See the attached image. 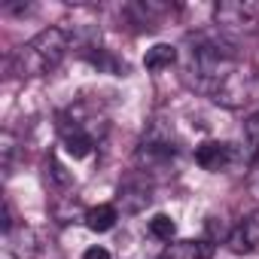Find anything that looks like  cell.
<instances>
[{
    "label": "cell",
    "instance_id": "obj_14",
    "mask_svg": "<svg viewBox=\"0 0 259 259\" xmlns=\"http://www.w3.org/2000/svg\"><path fill=\"white\" fill-rule=\"evenodd\" d=\"M82 259H110V250L101 247V244H95V247H89V250L82 253Z\"/></svg>",
    "mask_w": 259,
    "mask_h": 259
},
{
    "label": "cell",
    "instance_id": "obj_6",
    "mask_svg": "<svg viewBox=\"0 0 259 259\" xmlns=\"http://www.w3.org/2000/svg\"><path fill=\"white\" fill-rule=\"evenodd\" d=\"M226 247L235 253V256H250L259 250V213H250L247 220H241L229 238H226Z\"/></svg>",
    "mask_w": 259,
    "mask_h": 259
},
{
    "label": "cell",
    "instance_id": "obj_9",
    "mask_svg": "<svg viewBox=\"0 0 259 259\" xmlns=\"http://www.w3.org/2000/svg\"><path fill=\"white\" fill-rule=\"evenodd\" d=\"M116 220H119V207L116 204H95V207H89L85 213H82V223H85V229H92V232H110L113 226H116Z\"/></svg>",
    "mask_w": 259,
    "mask_h": 259
},
{
    "label": "cell",
    "instance_id": "obj_10",
    "mask_svg": "<svg viewBox=\"0 0 259 259\" xmlns=\"http://www.w3.org/2000/svg\"><path fill=\"white\" fill-rule=\"evenodd\" d=\"M174 61H177V46H171V43H156V46L147 49V55H144V67H147L150 73H162V70H168Z\"/></svg>",
    "mask_w": 259,
    "mask_h": 259
},
{
    "label": "cell",
    "instance_id": "obj_4",
    "mask_svg": "<svg viewBox=\"0 0 259 259\" xmlns=\"http://www.w3.org/2000/svg\"><path fill=\"white\" fill-rule=\"evenodd\" d=\"M116 204L125 210V213H141L153 204V180L138 171L132 177H125L119 183V195H116Z\"/></svg>",
    "mask_w": 259,
    "mask_h": 259
},
{
    "label": "cell",
    "instance_id": "obj_5",
    "mask_svg": "<svg viewBox=\"0 0 259 259\" xmlns=\"http://www.w3.org/2000/svg\"><path fill=\"white\" fill-rule=\"evenodd\" d=\"M7 253L13 259H37L40 256V232L28 223H13L4 235Z\"/></svg>",
    "mask_w": 259,
    "mask_h": 259
},
{
    "label": "cell",
    "instance_id": "obj_3",
    "mask_svg": "<svg viewBox=\"0 0 259 259\" xmlns=\"http://www.w3.org/2000/svg\"><path fill=\"white\" fill-rule=\"evenodd\" d=\"M195 162L210 174H229L235 168H247L253 156H247V150L232 141H204L195 150Z\"/></svg>",
    "mask_w": 259,
    "mask_h": 259
},
{
    "label": "cell",
    "instance_id": "obj_12",
    "mask_svg": "<svg viewBox=\"0 0 259 259\" xmlns=\"http://www.w3.org/2000/svg\"><path fill=\"white\" fill-rule=\"evenodd\" d=\"M0 153H4V171L13 174V159H16V138H13V132H4V138H0Z\"/></svg>",
    "mask_w": 259,
    "mask_h": 259
},
{
    "label": "cell",
    "instance_id": "obj_7",
    "mask_svg": "<svg viewBox=\"0 0 259 259\" xmlns=\"http://www.w3.org/2000/svg\"><path fill=\"white\" fill-rule=\"evenodd\" d=\"M159 259H213V244L204 238H174L171 244H165Z\"/></svg>",
    "mask_w": 259,
    "mask_h": 259
},
{
    "label": "cell",
    "instance_id": "obj_11",
    "mask_svg": "<svg viewBox=\"0 0 259 259\" xmlns=\"http://www.w3.org/2000/svg\"><path fill=\"white\" fill-rule=\"evenodd\" d=\"M147 232H150L156 241H165V244H171V241H174V235H177V223H174L168 213H156V217L147 223Z\"/></svg>",
    "mask_w": 259,
    "mask_h": 259
},
{
    "label": "cell",
    "instance_id": "obj_2",
    "mask_svg": "<svg viewBox=\"0 0 259 259\" xmlns=\"http://www.w3.org/2000/svg\"><path fill=\"white\" fill-rule=\"evenodd\" d=\"M213 25L223 37H241L259 31V4L247 0H220L213 7Z\"/></svg>",
    "mask_w": 259,
    "mask_h": 259
},
{
    "label": "cell",
    "instance_id": "obj_1",
    "mask_svg": "<svg viewBox=\"0 0 259 259\" xmlns=\"http://www.w3.org/2000/svg\"><path fill=\"white\" fill-rule=\"evenodd\" d=\"M70 49V31L67 28H43L37 37L22 43L13 52V73L22 79H37L52 73Z\"/></svg>",
    "mask_w": 259,
    "mask_h": 259
},
{
    "label": "cell",
    "instance_id": "obj_13",
    "mask_svg": "<svg viewBox=\"0 0 259 259\" xmlns=\"http://www.w3.org/2000/svg\"><path fill=\"white\" fill-rule=\"evenodd\" d=\"M244 138H247V144H250L253 150H259V110L244 122Z\"/></svg>",
    "mask_w": 259,
    "mask_h": 259
},
{
    "label": "cell",
    "instance_id": "obj_8",
    "mask_svg": "<svg viewBox=\"0 0 259 259\" xmlns=\"http://www.w3.org/2000/svg\"><path fill=\"white\" fill-rule=\"evenodd\" d=\"M122 13H125L128 22H135L141 31H156L159 22H162V16L171 13V7H165V4H153V0H144V4H128Z\"/></svg>",
    "mask_w": 259,
    "mask_h": 259
}]
</instances>
